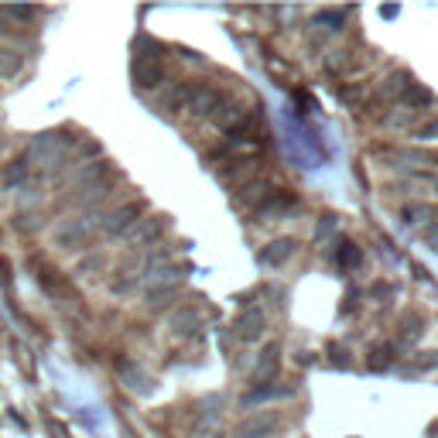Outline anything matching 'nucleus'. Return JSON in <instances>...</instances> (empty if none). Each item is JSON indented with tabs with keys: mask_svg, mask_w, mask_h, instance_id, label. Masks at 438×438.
Returning <instances> with one entry per match:
<instances>
[{
	"mask_svg": "<svg viewBox=\"0 0 438 438\" xmlns=\"http://www.w3.org/2000/svg\"><path fill=\"white\" fill-rule=\"evenodd\" d=\"M86 237H89V226L79 223V219H72V223H65V226H58V230H55V243H58V247H65V250H69V247H79Z\"/></svg>",
	"mask_w": 438,
	"mask_h": 438,
	"instance_id": "obj_1",
	"label": "nucleus"
},
{
	"mask_svg": "<svg viewBox=\"0 0 438 438\" xmlns=\"http://www.w3.org/2000/svg\"><path fill=\"white\" fill-rule=\"evenodd\" d=\"M24 65V55L14 48H0V79H14Z\"/></svg>",
	"mask_w": 438,
	"mask_h": 438,
	"instance_id": "obj_2",
	"label": "nucleus"
},
{
	"mask_svg": "<svg viewBox=\"0 0 438 438\" xmlns=\"http://www.w3.org/2000/svg\"><path fill=\"white\" fill-rule=\"evenodd\" d=\"M137 212H141L137 205H127V209H117V212H114V216H110V219L103 223V226H107V233H123V230H127V226L134 223V216H137Z\"/></svg>",
	"mask_w": 438,
	"mask_h": 438,
	"instance_id": "obj_3",
	"label": "nucleus"
},
{
	"mask_svg": "<svg viewBox=\"0 0 438 438\" xmlns=\"http://www.w3.org/2000/svg\"><path fill=\"white\" fill-rule=\"evenodd\" d=\"M28 175V161H14L10 168H3V185H14Z\"/></svg>",
	"mask_w": 438,
	"mask_h": 438,
	"instance_id": "obj_4",
	"label": "nucleus"
}]
</instances>
